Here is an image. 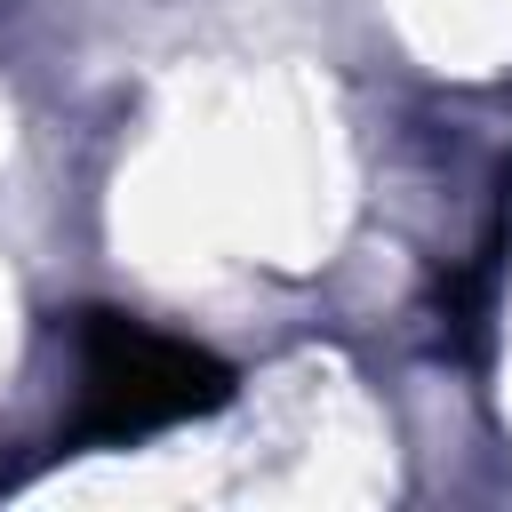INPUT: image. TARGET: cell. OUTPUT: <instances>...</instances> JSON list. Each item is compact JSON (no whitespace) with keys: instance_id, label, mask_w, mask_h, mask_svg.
Instances as JSON below:
<instances>
[{"instance_id":"1","label":"cell","mask_w":512,"mask_h":512,"mask_svg":"<svg viewBox=\"0 0 512 512\" xmlns=\"http://www.w3.org/2000/svg\"><path fill=\"white\" fill-rule=\"evenodd\" d=\"M232 400V368L128 312H80V440H144Z\"/></svg>"}]
</instances>
